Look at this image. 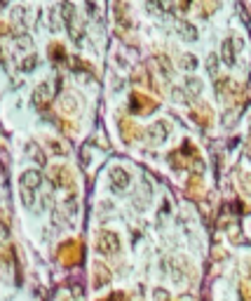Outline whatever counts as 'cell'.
<instances>
[{
  "label": "cell",
  "mask_w": 251,
  "mask_h": 301,
  "mask_svg": "<svg viewBox=\"0 0 251 301\" xmlns=\"http://www.w3.org/2000/svg\"><path fill=\"white\" fill-rule=\"evenodd\" d=\"M7 235H10V231H7V226L3 222H0V242H5Z\"/></svg>",
  "instance_id": "obj_12"
},
{
  "label": "cell",
  "mask_w": 251,
  "mask_h": 301,
  "mask_svg": "<svg viewBox=\"0 0 251 301\" xmlns=\"http://www.w3.org/2000/svg\"><path fill=\"white\" fill-rule=\"evenodd\" d=\"M207 71H209V75H218V54L207 57Z\"/></svg>",
  "instance_id": "obj_8"
},
{
  "label": "cell",
  "mask_w": 251,
  "mask_h": 301,
  "mask_svg": "<svg viewBox=\"0 0 251 301\" xmlns=\"http://www.w3.org/2000/svg\"><path fill=\"white\" fill-rule=\"evenodd\" d=\"M221 59H223V64H228V66H235V45L230 38H226L223 45H221Z\"/></svg>",
  "instance_id": "obj_4"
},
{
  "label": "cell",
  "mask_w": 251,
  "mask_h": 301,
  "mask_svg": "<svg viewBox=\"0 0 251 301\" xmlns=\"http://www.w3.org/2000/svg\"><path fill=\"white\" fill-rule=\"evenodd\" d=\"M19 184H21V200H24L26 207H31L33 198H36V188L40 186V172L38 170H26Z\"/></svg>",
  "instance_id": "obj_1"
},
{
  "label": "cell",
  "mask_w": 251,
  "mask_h": 301,
  "mask_svg": "<svg viewBox=\"0 0 251 301\" xmlns=\"http://www.w3.org/2000/svg\"><path fill=\"white\" fill-rule=\"evenodd\" d=\"M178 33H181V38L188 40V43L197 40V29L190 24V21H178Z\"/></svg>",
  "instance_id": "obj_6"
},
{
  "label": "cell",
  "mask_w": 251,
  "mask_h": 301,
  "mask_svg": "<svg viewBox=\"0 0 251 301\" xmlns=\"http://www.w3.org/2000/svg\"><path fill=\"white\" fill-rule=\"evenodd\" d=\"M181 66L188 68V71H193V68L197 66V59L193 54H183V57H181Z\"/></svg>",
  "instance_id": "obj_9"
},
{
  "label": "cell",
  "mask_w": 251,
  "mask_h": 301,
  "mask_svg": "<svg viewBox=\"0 0 251 301\" xmlns=\"http://www.w3.org/2000/svg\"><path fill=\"white\" fill-rule=\"evenodd\" d=\"M235 120H237V113L235 111H228V116H223V125H226V127H233Z\"/></svg>",
  "instance_id": "obj_11"
},
{
  "label": "cell",
  "mask_w": 251,
  "mask_h": 301,
  "mask_svg": "<svg viewBox=\"0 0 251 301\" xmlns=\"http://www.w3.org/2000/svg\"><path fill=\"white\" fill-rule=\"evenodd\" d=\"M120 250V238H117L115 233H110V231H106V233H101V238H99V252L104 254H113Z\"/></svg>",
  "instance_id": "obj_2"
},
{
  "label": "cell",
  "mask_w": 251,
  "mask_h": 301,
  "mask_svg": "<svg viewBox=\"0 0 251 301\" xmlns=\"http://www.w3.org/2000/svg\"><path fill=\"white\" fill-rule=\"evenodd\" d=\"M153 296H155V301H169V292H167V289H155L153 292Z\"/></svg>",
  "instance_id": "obj_10"
},
{
  "label": "cell",
  "mask_w": 251,
  "mask_h": 301,
  "mask_svg": "<svg viewBox=\"0 0 251 301\" xmlns=\"http://www.w3.org/2000/svg\"><path fill=\"white\" fill-rule=\"evenodd\" d=\"M185 87L190 90V94H200V92H202V83H200L195 75H188V78H185Z\"/></svg>",
  "instance_id": "obj_7"
},
{
  "label": "cell",
  "mask_w": 251,
  "mask_h": 301,
  "mask_svg": "<svg viewBox=\"0 0 251 301\" xmlns=\"http://www.w3.org/2000/svg\"><path fill=\"white\" fill-rule=\"evenodd\" d=\"M148 139H150L153 144L165 142V139H167V125L165 123H155L153 127L148 129Z\"/></svg>",
  "instance_id": "obj_5"
},
{
  "label": "cell",
  "mask_w": 251,
  "mask_h": 301,
  "mask_svg": "<svg viewBox=\"0 0 251 301\" xmlns=\"http://www.w3.org/2000/svg\"><path fill=\"white\" fill-rule=\"evenodd\" d=\"M249 301H251V299H249Z\"/></svg>",
  "instance_id": "obj_13"
},
{
  "label": "cell",
  "mask_w": 251,
  "mask_h": 301,
  "mask_svg": "<svg viewBox=\"0 0 251 301\" xmlns=\"http://www.w3.org/2000/svg\"><path fill=\"white\" fill-rule=\"evenodd\" d=\"M110 181H113V188L115 190H124L129 186V174L124 172L122 167H113L110 170Z\"/></svg>",
  "instance_id": "obj_3"
}]
</instances>
